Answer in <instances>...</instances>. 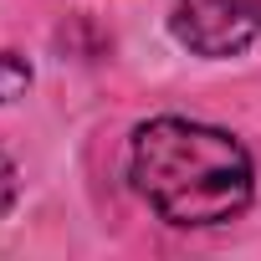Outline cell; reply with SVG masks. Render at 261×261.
Segmentation results:
<instances>
[{
    "label": "cell",
    "instance_id": "cell-1",
    "mask_svg": "<svg viewBox=\"0 0 261 261\" xmlns=\"http://www.w3.org/2000/svg\"><path fill=\"white\" fill-rule=\"evenodd\" d=\"M128 174L159 220L169 225H220L251 205V154L210 123L154 118L134 134Z\"/></svg>",
    "mask_w": 261,
    "mask_h": 261
},
{
    "label": "cell",
    "instance_id": "cell-2",
    "mask_svg": "<svg viewBox=\"0 0 261 261\" xmlns=\"http://www.w3.org/2000/svg\"><path fill=\"white\" fill-rule=\"evenodd\" d=\"M169 26L195 57H236L261 36V0H174Z\"/></svg>",
    "mask_w": 261,
    "mask_h": 261
},
{
    "label": "cell",
    "instance_id": "cell-3",
    "mask_svg": "<svg viewBox=\"0 0 261 261\" xmlns=\"http://www.w3.org/2000/svg\"><path fill=\"white\" fill-rule=\"evenodd\" d=\"M26 87H31V67L16 51H0V102H16Z\"/></svg>",
    "mask_w": 261,
    "mask_h": 261
},
{
    "label": "cell",
    "instance_id": "cell-4",
    "mask_svg": "<svg viewBox=\"0 0 261 261\" xmlns=\"http://www.w3.org/2000/svg\"><path fill=\"white\" fill-rule=\"evenodd\" d=\"M11 205H16V164L0 154V215H6Z\"/></svg>",
    "mask_w": 261,
    "mask_h": 261
}]
</instances>
